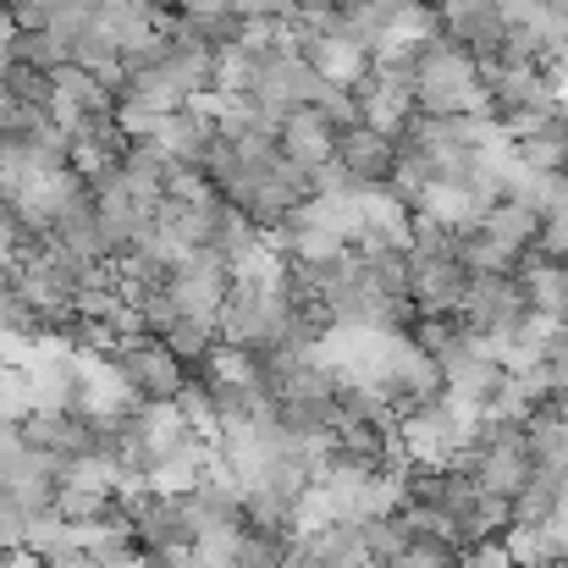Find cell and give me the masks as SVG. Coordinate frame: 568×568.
<instances>
[{"instance_id":"obj_1","label":"cell","mask_w":568,"mask_h":568,"mask_svg":"<svg viewBox=\"0 0 568 568\" xmlns=\"http://www.w3.org/2000/svg\"><path fill=\"white\" fill-rule=\"evenodd\" d=\"M458 315H464V326H469L475 337H514V332L525 326V315H530L525 282H519L514 271L469 276V293H464Z\"/></svg>"},{"instance_id":"obj_2","label":"cell","mask_w":568,"mask_h":568,"mask_svg":"<svg viewBox=\"0 0 568 568\" xmlns=\"http://www.w3.org/2000/svg\"><path fill=\"white\" fill-rule=\"evenodd\" d=\"M332 161L348 172V183H359V189H371V183H386V172H392V139L376 133L371 122H348V128H337V139H332Z\"/></svg>"},{"instance_id":"obj_3","label":"cell","mask_w":568,"mask_h":568,"mask_svg":"<svg viewBox=\"0 0 568 568\" xmlns=\"http://www.w3.org/2000/svg\"><path fill=\"white\" fill-rule=\"evenodd\" d=\"M475 226H480V232H486L491 243H503L508 254H525V248L536 243V232H541V215H536V210H530L525 199L503 193V199H497V204H491V210H486V215L475 221Z\"/></svg>"},{"instance_id":"obj_4","label":"cell","mask_w":568,"mask_h":568,"mask_svg":"<svg viewBox=\"0 0 568 568\" xmlns=\"http://www.w3.org/2000/svg\"><path fill=\"white\" fill-rule=\"evenodd\" d=\"M122 376L133 381V386H144V392H178V359L166 354V348H155V343H139V348H128L122 359Z\"/></svg>"}]
</instances>
